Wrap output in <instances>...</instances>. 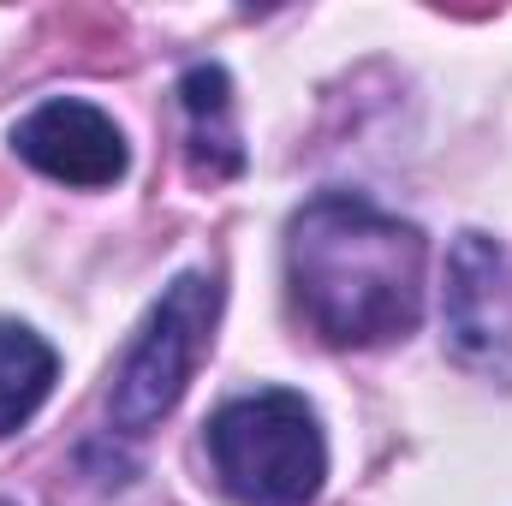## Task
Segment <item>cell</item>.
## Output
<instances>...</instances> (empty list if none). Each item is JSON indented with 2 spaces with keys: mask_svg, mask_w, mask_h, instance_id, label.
I'll return each mask as SVG.
<instances>
[{
  "mask_svg": "<svg viewBox=\"0 0 512 506\" xmlns=\"http://www.w3.org/2000/svg\"><path fill=\"white\" fill-rule=\"evenodd\" d=\"M286 280L328 346L405 340L423 316V233L358 191H322L286 227Z\"/></svg>",
  "mask_w": 512,
  "mask_h": 506,
  "instance_id": "obj_1",
  "label": "cell"
},
{
  "mask_svg": "<svg viewBox=\"0 0 512 506\" xmlns=\"http://www.w3.org/2000/svg\"><path fill=\"white\" fill-rule=\"evenodd\" d=\"M209 465L239 506H310L328 477V441L304 393L262 387L209 417Z\"/></svg>",
  "mask_w": 512,
  "mask_h": 506,
  "instance_id": "obj_2",
  "label": "cell"
},
{
  "mask_svg": "<svg viewBox=\"0 0 512 506\" xmlns=\"http://www.w3.org/2000/svg\"><path fill=\"white\" fill-rule=\"evenodd\" d=\"M215 316H221V286L203 268L179 274L161 292V304L149 310L143 334L131 340L126 364L114 376V393H108V417H114L120 435L155 429L185 399V387L197 376V358L215 340Z\"/></svg>",
  "mask_w": 512,
  "mask_h": 506,
  "instance_id": "obj_3",
  "label": "cell"
},
{
  "mask_svg": "<svg viewBox=\"0 0 512 506\" xmlns=\"http://www.w3.org/2000/svg\"><path fill=\"white\" fill-rule=\"evenodd\" d=\"M447 346L465 370L512 387V256L489 233H459L447 251Z\"/></svg>",
  "mask_w": 512,
  "mask_h": 506,
  "instance_id": "obj_4",
  "label": "cell"
},
{
  "mask_svg": "<svg viewBox=\"0 0 512 506\" xmlns=\"http://www.w3.org/2000/svg\"><path fill=\"white\" fill-rule=\"evenodd\" d=\"M12 149L36 173H48L60 185H78V191H102V185L126 179V137H120V126L102 108L78 102V96H54V102L30 108L12 126Z\"/></svg>",
  "mask_w": 512,
  "mask_h": 506,
  "instance_id": "obj_5",
  "label": "cell"
},
{
  "mask_svg": "<svg viewBox=\"0 0 512 506\" xmlns=\"http://www.w3.org/2000/svg\"><path fill=\"white\" fill-rule=\"evenodd\" d=\"M179 102H185V120H191V173L203 185L215 179H233L245 167V149H239V131H233V84L221 66H191L179 78Z\"/></svg>",
  "mask_w": 512,
  "mask_h": 506,
  "instance_id": "obj_6",
  "label": "cell"
},
{
  "mask_svg": "<svg viewBox=\"0 0 512 506\" xmlns=\"http://www.w3.org/2000/svg\"><path fill=\"white\" fill-rule=\"evenodd\" d=\"M54 376H60L54 346L24 322H0V441L18 435L42 411V399L54 393Z\"/></svg>",
  "mask_w": 512,
  "mask_h": 506,
  "instance_id": "obj_7",
  "label": "cell"
}]
</instances>
